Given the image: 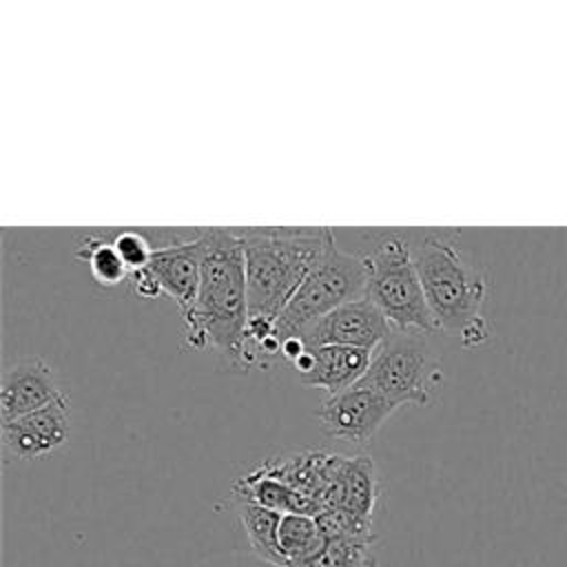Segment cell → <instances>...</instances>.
Returning <instances> with one entry per match:
<instances>
[{
	"label": "cell",
	"mask_w": 567,
	"mask_h": 567,
	"mask_svg": "<svg viewBox=\"0 0 567 567\" xmlns=\"http://www.w3.org/2000/svg\"><path fill=\"white\" fill-rule=\"evenodd\" d=\"M202 281L195 306L182 315L184 339L190 348H217L233 365L244 370L248 288L246 259L237 230L204 228Z\"/></svg>",
	"instance_id": "6da1fadb"
},
{
	"label": "cell",
	"mask_w": 567,
	"mask_h": 567,
	"mask_svg": "<svg viewBox=\"0 0 567 567\" xmlns=\"http://www.w3.org/2000/svg\"><path fill=\"white\" fill-rule=\"evenodd\" d=\"M248 321L277 323L279 315L334 241L332 228H241Z\"/></svg>",
	"instance_id": "7a4b0ae2"
},
{
	"label": "cell",
	"mask_w": 567,
	"mask_h": 567,
	"mask_svg": "<svg viewBox=\"0 0 567 567\" xmlns=\"http://www.w3.org/2000/svg\"><path fill=\"white\" fill-rule=\"evenodd\" d=\"M410 257L439 328L463 332L470 323L481 319L487 281L485 275L465 259L454 235L412 230Z\"/></svg>",
	"instance_id": "3957f363"
},
{
	"label": "cell",
	"mask_w": 567,
	"mask_h": 567,
	"mask_svg": "<svg viewBox=\"0 0 567 567\" xmlns=\"http://www.w3.org/2000/svg\"><path fill=\"white\" fill-rule=\"evenodd\" d=\"M368 264L357 252H346L332 241L312 268V272L297 288L284 312L275 323L279 343L299 337L308 326L330 315L348 301L365 297Z\"/></svg>",
	"instance_id": "277c9868"
},
{
	"label": "cell",
	"mask_w": 567,
	"mask_h": 567,
	"mask_svg": "<svg viewBox=\"0 0 567 567\" xmlns=\"http://www.w3.org/2000/svg\"><path fill=\"white\" fill-rule=\"evenodd\" d=\"M434 372L427 346L416 334H392L374 350L357 385L381 394L396 408L405 403L425 405L430 401V379Z\"/></svg>",
	"instance_id": "5b68a950"
},
{
	"label": "cell",
	"mask_w": 567,
	"mask_h": 567,
	"mask_svg": "<svg viewBox=\"0 0 567 567\" xmlns=\"http://www.w3.org/2000/svg\"><path fill=\"white\" fill-rule=\"evenodd\" d=\"M365 261V259H363ZM365 299L372 301L399 334H430L441 330L412 261L368 264Z\"/></svg>",
	"instance_id": "8992f818"
},
{
	"label": "cell",
	"mask_w": 567,
	"mask_h": 567,
	"mask_svg": "<svg viewBox=\"0 0 567 567\" xmlns=\"http://www.w3.org/2000/svg\"><path fill=\"white\" fill-rule=\"evenodd\" d=\"M392 332L394 330L390 328L381 310L363 297L357 301H348L330 315L321 317L319 321L308 326L299 334V339H303L308 348L352 346L374 352L392 337Z\"/></svg>",
	"instance_id": "52a82bcc"
},
{
	"label": "cell",
	"mask_w": 567,
	"mask_h": 567,
	"mask_svg": "<svg viewBox=\"0 0 567 567\" xmlns=\"http://www.w3.org/2000/svg\"><path fill=\"white\" fill-rule=\"evenodd\" d=\"M394 410L396 405L381 394L352 385L328 396L319 405L317 419L332 439L365 445Z\"/></svg>",
	"instance_id": "ba28073f"
},
{
	"label": "cell",
	"mask_w": 567,
	"mask_h": 567,
	"mask_svg": "<svg viewBox=\"0 0 567 567\" xmlns=\"http://www.w3.org/2000/svg\"><path fill=\"white\" fill-rule=\"evenodd\" d=\"M69 439L66 396L29 412L24 416L2 421V443L16 458H40L64 445Z\"/></svg>",
	"instance_id": "9c48e42d"
},
{
	"label": "cell",
	"mask_w": 567,
	"mask_h": 567,
	"mask_svg": "<svg viewBox=\"0 0 567 567\" xmlns=\"http://www.w3.org/2000/svg\"><path fill=\"white\" fill-rule=\"evenodd\" d=\"M62 396L64 394L47 361H42L40 357H29L18 361L2 374L0 416L2 421H11L47 408Z\"/></svg>",
	"instance_id": "30bf717a"
},
{
	"label": "cell",
	"mask_w": 567,
	"mask_h": 567,
	"mask_svg": "<svg viewBox=\"0 0 567 567\" xmlns=\"http://www.w3.org/2000/svg\"><path fill=\"white\" fill-rule=\"evenodd\" d=\"M148 270L155 275L162 290L179 306V312H188L197 301L202 281L199 233L188 241L157 246L153 250Z\"/></svg>",
	"instance_id": "8fae6325"
},
{
	"label": "cell",
	"mask_w": 567,
	"mask_h": 567,
	"mask_svg": "<svg viewBox=\"0 0 567 567\" xmlns=\"http://www.w3.org/2000/svg\"><path fill=\"white\" fill-rule=\"evenodd\" d=\"M379 498V478L372 458L341 456L328 487L321 494L323 509H346L372 518Z\"/></svg>",
	"instance_id": "7c38bea8"
},
{
	"label": "cell",
	"mask_w": 567,
	"mask_h": 567,
	"mask_svg": "<svg viewBox=\"0 0 567 567\" xmlns=\"http://www.w3.org/2000/svg\"><path fill=\"white\" fill-rule=\"evenodd\" d=\"M310 352L312 368L301 377V383L326 390L330 396L357 385L374 354L372 350L352 346H319L310 348Z\"/></svg>",
	"instance_id": "4fadbf2b"
},
{
	"label": "cell",
	"mask_w": 567,
	"mask_h": 567,
	"mask_svg": "<svg viewBox=\"0 0 567 567\" xmlns=\"http://www.w3.org/2000/svg\"><path fill=\"white\" fill-rule=\"evenodd\" d=\"M343 454L328 450H301L279 458H268L261 467L275 478L290 485L295 492L315 498L321 505V494L328 487Z\"/></svg>",
	"instance_id": "5bb4252c"
},
{
	"label": "cell",
	"mask_w": 567,
	"mask_h": 567,
	"mask_svg": "<svg viewBox=\"0 0 567 567\" xmlns=\"http://www.w3.org/2000/svg\"><path fill=\"white\" fill-rule=\"evenodd\" d=\"M233 494L239 501H248L255 505H261L266 509L279 512V514H303V516H319L323 507L299 492H295L284 481L268 474L261 465L252 472L239 476L233 485Z\"/></svg>",
	"instance_id": "9a60e30c"
},
{
	"label": "cell",
	"mask_w": 567,
	"mask_h": 567,
	"mask_svg": "<svg viewBox=\"0 0 567 567\" xmlns=\"http://www.w3.org/2000/svg\"><path fill=\"white\" fill-rule=\"evenodd\" d=\"M326 538L315 516L284 514L279 523V549L286 567H306L323 549Z\"/></svg>",
	"instance_id": "2e32d148"
},
{
	"label": "cell",
	"mask_w": 567,
	"mask_h": 567,
	"mask_svg": "<svg viewBox=\"0 0 567 567\" xmlns=\"http://www.w3.org/2000/svg\"><path fill=\"white\" fill-rule=\"evenodd\" d=\"M237 516H239V523H241L255 554L272 565L286 567L284 554L279 549V523H281L284 514L266 509V507L248 503V501H239Z\"/></svg>",
	"instance_id": "e0dca14e"
},
{
	"label": "cell",
	"mask_w": 567,
	"mask_h": 567,
	"mask_svg": "<svg viewBox=\"0 0 567 567\" xmlns=\"http://www.w3.org/2000/svg\"><path fill=\"white\" fill-rule=\"evenodd\" d=\"M75 257L78 259H84L89 270H91V277L100 284V286H120L124 284L131 272L128 268L124 266L122 257L117 255L115 246H113V239H102L97 235H89L75 250Z\"/></svg>",
	"instance_id": "ac0fdd59"
},
{
	"label": "cell",
	"mask_w": 567,
	"mask_h": 567,
	"mask_svg": "<svg viewBox=\"0 0 567 567\" xmlns=\"http://www.w3.org/2000/svg\"><path fill=\"white\" fill-rule=\"evenodd\" d=\"M374 540H326L306 567H374Z\"/></svg>",
	"instance_id": "d6986e66"
},
{
	"label": "cell",
	"mask_w": 567,
	"mask_h": 567,
	"mask_svg": "<svg viewBox=\"0 0 567 567\" xmlns=\"http://www.w3.org/2000/svg\"><path fill=\"white\" fill-rule=\"evenodd\" d=\"M315 518L326 540H374L372 518L346 509H323Z\"/></svg>",
	"instance_id": "ffe728a7"
},
{
	"label": "cell",
	"mask_w": 567,
	"mask_h": 567,
	"mask_svg": "<svg viewBox=\"0 0 567 567\" xmlns=\"http://www.w3.org/2000/svg\"><path fill=\"white\" fill-rule=\"evenodd\" d=\"M113 246L117 250V255L122 257L124 266L128 268L131 277L135 272H142L148 268L151 257H153V246L146 239V235L137 233V230H122L113 237Z\"/></svg>",
	"instance_id": "44dd1931"
},
{
	"label": "cell",
	"mask_w": 567,
	"mask_h": 567,
	"mask_svg": "<svg viewBox=\"0 0 567 567\" xmlns=\"http://www.w3.org/2000/svg\"><path fill=\"white\" fill-rule=\"evenodd\" d=\"M133 288H135V292L140 295V297H144V299H155V297H159L164 290H162V286H159V281L155 279V275L146 268V270H142V272H135L133 277Z\"/></svg>",
	"instance_id": "7402d4cb"
},
{
	"label": "cell",
	"mask_w": 567,
	"mask_h": 567,
	"mask_svg": "<svg viewBox=\"0 0 567 567\" xmlns=\"http://www.w3.org/2000/svg\"><path fill=\"white\" fill-rule=\"evenodd\" d=\"M461 337H463V346H478V343H483L485 337H487V330H485V326H483V319H476L474 323H470V326L461 332Z\"/></svg>",
	"instance_id": "603a6c76"
}]
</instances>
